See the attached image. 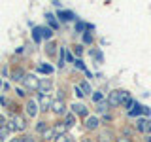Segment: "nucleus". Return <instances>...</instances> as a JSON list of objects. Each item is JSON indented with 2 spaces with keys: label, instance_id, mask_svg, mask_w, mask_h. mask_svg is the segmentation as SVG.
Wrapping results in <instances>:
<instances>
[{
  "label": "nucleus",
  "instance_id": "nucleus-36",
  "mask_svg": "<svg viewBox=\"0 0 151 142\" xmlns=\"http://www.w3.org/2000/svg\"><path fill=\"white\" fill-rule=\"evenodd\" d=\"M117 142H132V138H129V136H119Z\"/></svg>",
  "mask_w": 151,
  "mask_h": 142
},
{
  "label": "nucleus",
  "instance_id": "nucleus-24",
  "mask_svg": "<svg viewBox=\"0 0 151 142\" xmlns=\"http://www.w3.org/2000/svg\"><path fill=\"white\" fill-rule=\"evenodd\" d=\"M106 110H108V104H106V102H98V104H96V112H98V114H104Z\"/></svg>",
  "mask_w": 151,
  "mask_h": 142
},
{
  "label": "nucleus",
  "instance_id": "nucleus-34",
  "mask_svg": "<svg viewBox=\"0 0 151 142\" xmlns=\"http://www.w3.org/2000/svg\"><path fill=\"white\" fill-rule=\"evenodd\" d=\"M93 55H94V59H96L98 63H102V59H104V57H102V53H98V51H93Z\"/></svg>",
  "mask_w": 151,
  "mask_h": 142
},
{
  "label": "nucleus",
  "instance_id": "nucleus-39",
  "mask_svg": "<svg viewBox=\"0 0 151 142\" xmlns=\"http://www.w3.org/2000/svg\"><path fill=\"white\" fill-rule=\"evenodd\" d=\"M17 95H19V97H25V91H23V89H19V87H17Z\"/></svg>",
  "mask_w": 151,
  "mask_h": 142
},
{
  "label": "nucleus",
  "instance_id": "nucleus-32",
  "mask_svg": "<svg viewBox=\"0 0 151 142\" xmlns=\"http://www.w3.org/2000/svg\"><path fill=\"white\" fill-rule=\"evenodd\" d=\"M74 93L78 95L79 99H83V97H85V95H83V91H81V89H79V85H76V87H74Z\"/></svg>",
  "mask_w": 151,
  "mask_h": 142
},
{
  "label": "nucleus",
  "instance_id": "nucleus-3",
  "mask_svg": "<svg viewBox=\"0 0 151 142\" xmlns=\"http://www.w3.org/2000/svg\"><path fill=\"white\" fill-rule=\"evenodd\" d=\"M136 129L140 133H144V135H149L151 133V120L149 117H140V120L136 121Z\"/></svg>",
  "mask_w": 151,
  "mask_h": 142
},
{
  "label": "nucleus",
  "instance_id": "nucleus-6",
  "mask_svg": "<svg viewBox=\"0 0 151 142\" xmlns=\"http://www.w3.org/2000/svg\"><path fill=\"white\" fill-rule=\"evenodd\" d=\"M51 87H53V82H51L49 78L40 80V83H38V91H40V95H47L51 91Z\"/></svg>",
  "mask_w": 151,
  "mask_h": 142
},
{
  "label": "nucleus",
  "instance_id": "nucleus-10",
  "mask_svg": "<svg viewBox=\"0 0 151 142\" xmlns=\"http://www.w3.org/2000/svg\"><path fill=\"white\" fill-rule=\"evenodd\" d=\"M98 123H100V120H98L96 116H89L87 120H85L83 125H85V129H87V131H94L98 127Z\"/></svg>",
  "mask_w": 151,
  "mask_h": 142
},
{
  "label": "nucleus",
  "instance_id": "nucleus-15",
  "mask_svg": "<svg viewBox=\"0 0 151 142\" xmlns=\"http://www.w3.org/2000/svg\"><path fill=\"white\" fill-rule=\"evenodd\" d=\"M23 78H25V72H23L21 68H15L12 72V80H13V82H23Z\"/></svg>",
  "mask_w": 151,
  "mask_h": 142
},
{
  "label": "nucleus",
  "instance_id": "nucleus-41",
  "mask_svg": "<svg viewBox=\"0 0 151 142\" xmlns=\"http://www.w3.org/2000/svg\"><path fill=\"white\" fill-rule=\"evenodd\" d=\"M81 142H93V140H91V138H83Z\"/></svg>",
  "mask_w": 151,
  "mask_h": 142
},
{
  "label": "nucleus",
  "instance_id": "nucleus-12",
  "mask_svg": "<svg viewBox=\"0 0 151 142\" xmlns=\"http://www.w3.org/2000/svg\"><path fill=\"white\" fill-rule=\"evenodd\" d=\"M51 131H53V138H59V136H64V135H66V125H64V123H60V125H55V127H53Z\"/></svg>",
  "mask_w": 151,
  "mask_h": 142
},
{
  "label": "nucleus",
  "instance_id": "nucleus-27",
  "mask_svg": "<svg viewBox=\"0 0 151 142\" xmlns=\"http://www.w3.org/2000/svg\"><path fill=\"white\" fill-rule=\"evenodd\" d=\"M45 129H47L45 121H40V123H38V125H36V131H38V133H45Z\"/></svg>",
  "mask_w": 151,
  "mask_h": 142
},
{
  "label": "nucleus",
  "instance_id": "nucleus-19",
  "mask_svg": "<svg viewBox=\"0 0 151 142\" xmlns=\"http://www.w3.org/2000/svg\"><path fill=\"white\" fill-rule=\"evenodd\" d=\"M38 72H42V74H51V72H53V66H49V64H40V66H38Z\"/></svg>",
  "mask_w": 151,
  "mask_h": 142
},
{
  "label": "nucleus",
  "instance_id": "nucleus-35",
  "mask_svg": "<svg viewBox=\"0 0 151 142\" xmlns=\"http://www.w3.org/2000/svg\"><path fill=\"white\" fill-rule=\"evenodd\" d=\"M142 114H144L145 117H149L151 116V110H149V108H145V106H142Z\"/></svg>",
  "mask_w": 151,
  "mask_h": 142
},
{
  "label": "nucleus",
  "instance_id": "nucleus-4",
  "mask_svg": "<svg viewBox=\"0 0 151 142\" xmlns=\"http://www.w3.org/2000/svg\"><path fill=\"white\" fill-rule=\"evenodd\" d=\"M23 83H25L27 89H38V83H40V80H38L34 74H25V78H23Z\"/></svg>",
  "mask_w": 151,
  "mask_h": 142
},
{
  "label": "nucleus",
  "instance_id": "nucleus-40",
  "mask_svg": "<svg viewBox=\"0 0 151 142\" xmlns=\"http://www.w3.org/2000/svg\"><path fill=\"white\" fill-rule=\"evenodd\" d=\"M145 142H151V133H149L147 136H145Z\"/></svg>",
  "mask_w": 151,
  "mask_h": 142
},
{
  "label": "nucleus",
  "instance_id": "nucleus-1",
  "mask_svg": "<svg viewBox=\"0 0 151 142\" xmlns=\"http://www.w3.org/2000/svg\"><path fill=\"white\" fill-rule=\"evenodd\" d=\"M129 101V91H125V89H115V91L110 93V97H108V104L110 106H121V104H125Z\"/></svg>",
  "mask_w": 151,
  "mask_h": 142
},
{
  "label": "nucleus",
  "instance_id": "nucleus-5",
  "mask_svg": "<svg viewBox=\"0 0 151 142\" xmlns=\"http://www.w3.org/2000/svg\"><path fill=\"white\" fill-rule=\"evenodd\" d=\"M51 110H53L57 116H63V114L66 112V104H64V101H63V99H57V101H53V102H51Z\"/></svg>",
  "mask_w": 151,
  "mask_h": 142
},
{
  "label": "nucleus",
  "instance_id": "nucleus-18",
  "mask_svg": "<svg viewBox=\"0 0 151 142\" xmlns=\"http://www.w3.org/2000/svg\"><path fill=\"white\" fill-rule=\"evenodd\" d=\"M79 89L83 91V95H89V93H93V89H91V83H89V82H81V83H79Z\"/></svg>",
  "mask_w": 151,
  "mask_h": 142
},
{
  "label": "nucleus",
  "instance_id": "nucleus-8",
  "mask_svg": "<svg viewBox=\"0 0 151 142\" xmlns=\"http://www.w3.org/2000/svg\"><path fill=\"white\" fill-rule=\"evenodd\" d=\"M25 108H27V114H28L30 117H36V114H38V102L34 101V99H28Z\"/></svg>",
  "mask_w": 151,
  "mask_h": 142
},
{
  "label": "nucleus",
  "instance_id": "nucleus-38",
  "mask_svg": "<svg viewBox=\"0 0 151 142\" xmlns=\"http://www.w3.org/2000/svg\"><path fill=\"white\" fill-rule=\"evenodd\" d=\"M2 125H6V117L0 116V127H2Z\"/></svg>",
  "mask_w": 151,
  "mask_h": 142
},
{
  "label": "nucleus",
  "instance_id": "nucleus-23",
  "mask_svg": "<svg viewBox=\"0 0 151 142\" xmlns=\"http://www.w3.org/2000/svg\"><path fill=\"white\" fill-rule=\"evenodd\" d=\"M125 106H127V108H129V112H130V110H134V108H136V106H138V104H136V101H134V99H129V101H127V102H125Z\"/></svg>",
  "mask_w": 151,
  "mask_h": 142
},
{
  "label": "nucleus",
  "instance_id": "nucleus-20",
  "mask_svg": "<svg viewBox=\"0 0 151 142\" xmlns=\"http://www.w3.org/2000/svg\"><path fill=\"white\" fill-rule=\"evenodd\" d=\"M93 101L96 102V104L102 102V101H104V93H102V91H93Z\"/></svg>",
  "mask_w": 151,
  "mask_h": 142
},
{
  "label": "nucleus",
  "instance_id": "nucleus-25",
  "mask_svg": "<svg viewBox=\"0 0 151 142\" xmlns=\"http://www.w3.org/2000/svg\"><path fill=\"white\" fill-rule=\"evenodd\" d=\"M83 42H85V44H93V34H91V32H83Z\"/></svg>",
  "mask_w": 151,
  "mask_h": 142
},
{
  "label": "nucleus",
  "instance_id": "nucleus-26",
  "mask_svg": "<svg viewBox=\"0 0 151 142\" xmlns=\"http://www.w3.org/2000/svg\"><path fill=\"white\" fill-rule=\"evenodd\" d=\"M74 64H76V66H78V68H79V70H85V74H89V70H87V66H85V64H83V61H79V59H78V61H76V63H74Z\"/></svg>",
  "mask_w": 151,
  "mask_h": 142
},
{
  "label": "nucleus",
  "instance_id": "nucleus-21",
  "mask_svg": "<svg viewBox=\"0 0 151 142\" xmlns=\"http://www.w3.org/2000/svg\"><path fill=\"white\" fill-rule=\"evenodd\" d=\"M8 135H9V129H8V125H2V127H0V140L8 138Z\"/></svg>",
  "mask_w": 151,
  "mask_h": 142
},
{
  "label": "nucleus",
  "instance_id": "nucleus-2",
  "mask_svg": "<svg viewBox=\"0 0 151 142\" xmlns=\"http://www.w3.org/2000/svg\"><path fill=\"white\" fill-rule=\"evenodd\" d=\"M6 125H8L9 131H25L27 123H25V120H23L21 116H12L9 123H6Z\"/></svg>",
  "mask_w": 151,
  "mask_h": 142
},
{
  "label": "nucleus",
  "instance_id": "nucleus-17",
  "mask_svg": "<svg viewBox=\"0 0 151 142\" xmlns=\"http://www.w3.org/2000/svg\"><path fill=\"white\" fill-rule=\"evenodd\" d=\"M64 125H66V129H68V127H72V125H76V116H74V114H66Z\"/></svg>",
  "mask_w": 151,
  "mask_h": 142
},
{
  "label": "nucleus",
  "instance_id": "nucleus-30",
  "mask_svg": "<svg viewBox=\"0 0 151 142\" xmlns=\"http://www.w3.org/2000/svg\"><path fill=\"white\" fill-rule=\"evenodd\" d=\"M59 66L60 68L64 66V49H60V53H59Z\"/></svg>",
  "mask_w": 151,
  "mask_h": 142
},
{
  "label": "nucleus",
  "instance_id": "nucleus-11",
  "mask_svg": "<svg viewBox=\"0 0 151 142\" xmlns=\"http://www.w3.org/2000/svg\"><path fill=\"white\" fill-rule=\"evenodd\" d=\"M57 17H59L60 21H74V19H76V15H74L72 12H68V9H59Z\"/></svg>",
  "mask_w": 151,
  "mask_h": 142
},
{
  "label": "nucleus",
  "instance_id": "nucleus-13",
  "mask_svg": "<svg viewBox=\"0 0 151 142\" xmlns=\"http://www.w3.org/2000/svg\"><path fill=\"white\" fill-rule=\"evenodd\" d=\"M115 136H113L111 131H100V135H98V142H111Z\"/></svg>",
  "mask_w": 151,
  "mask_h": 142
},
{
  "label": "nucleus",
  "instance_id": "nucleus-37",
  "mask_svg": "<svg viewBox=\"0 0 151 142\" xmlns=\"http://www.w3.org/2000/svg\"><path fill=\"white\" fill-rule=\"evenodd\" d=\"M9 142H25V136H17V138H13V140H9Z\"/></svg>",
  "mask_w": 151,
  "mask_h": 142
},
{
  "label": "nucleus",
  "instance_id": "nucleus-33",
  "mask_svg": "<svg viewBox=\"0 0 151 142\" xmlns=\"http://www.w3.org/2000/svg\"><path fill=\"white\" fill-rule=\"evenodd\" d=\"M74 53H76V55H81V53H83V47H81V46H74Z\"/></svg>",
  "mask_w": 151,
  "mask_h": 142
},
{
  "label": "nucleus",
  "instance_id": "nucleus-29",
  "mask_svg": "<svg viewBox=\"0 0 151 142\" xmlns=\"http://www.w3.org/2000/svg\"><path fill=\"white\" fill-rule=\"evenodd\" d=\"M64 55H66V61H68V63H76V59H74V53H72V51H64Z\"/></svg>",
  "mask_w": 151,
  "mask_h": 142
},
{
  "label": "nucleus",
  "instance_id": "nucleus-16",
  "mask_svg": "<svg viewBox=\"0 0 151 142\" xmlns=\"http://www.w3.org/2000/svg\"><path fill=\"white\" fill-rule=\"evenodd\" d=\"M45 17H47V21H49V28H51V30H53V28L57 30V28H59V21H57L51 13H45Z\"/></svg>",
  "mask_w": 151,
  "mask_h": 142
},
{
  "label": "nucleus",
  "instance_id": "nucleus-28",
  "mask_svg": "<svg viewBox=\"0 0 151 142\" xmlns=\"http://www.w3.org/2000/svg\"><path fill=\"white\" fill-rule=\"evenodd\" d=\"M57 142H76L72 136H68V135H64V136H59V138H57Z\"/></svg>",
  "mask_w": 151,
  "mask_h": 142
},
{
  "label": "nucleus",
  "instance_id": "nucleus-22",
  "mask_svg": "<svg viewBox=\"0 0 151 142\" xmlns=\"http://www.w3.org/2000/svg\"><path fill=\"white\" fill-rule=\"evenodd\" d=\"M32 40H34V42H38V44L42 42V34H40V30H38V27L34 28V30H32Z\"/></svg>",
  "mask_w": 151,
  "mask_h": 142
},
{
  "label": "nucleus",
  "instance_id": "nucleus-9",
  "mask_svg": "<svg viewBox=\"0 0 151 142\" xmlns=\"http://www.w3.org/2000/svg\"><path fill=\"white\" fill-rule=\"evenodd\" d=\"M70 108H72V114L76 116H87V106L85 104H81V102H74V104H70Z\"/></svg>",
  "mask_w": 151,
  "mask_h": 142
},
{
  "label": "nucleus",
  "instance_id": "nucleus-14",
  "mask_svg": "<svg viewBox=\"0 0 151 142\" xmlns=\"http://www.w3.org/2000/svg\"><path fill=\"white\" fill-rule=\"evenodd\" d=\"M38 30H40L42 38H45V40H49V38L53 36V30H51L49 27H38Z\"/></svg>",
  "mask_w": 151,
  "mask_h": 142
},
{
  "label": "nucleus",
  "instance_id": "nucleus-7",
  "mask_svg": "<svg viewBox=\"0 0 151 142\" xmlns=\"http://www.w3.org/2000/svg\"><path fill=\"white\" fill-rule=\"evenodd\" d=\"M38 104H40V110H49L51 108V99L47 97V95H38V101H36Z\"/></svg>",
  "mask_w": 151,
  "mask_h": 142
},
{
  "label": "nucleus",
  "instance_id": "nucleus-31",
  "mask_svg": "<svg viewBox=\"0 0 151 142\" xmlns=\"http://www.w3.org/2000/svg\"><path fill=\"white\" fill-rule=\"evenodd\" d=\"M44 138H45V140H51V138H53V131H51V129H45Z\"/></svg>",
  "mask_w": 151,
  "mask_h": 142
}]
</instances>
